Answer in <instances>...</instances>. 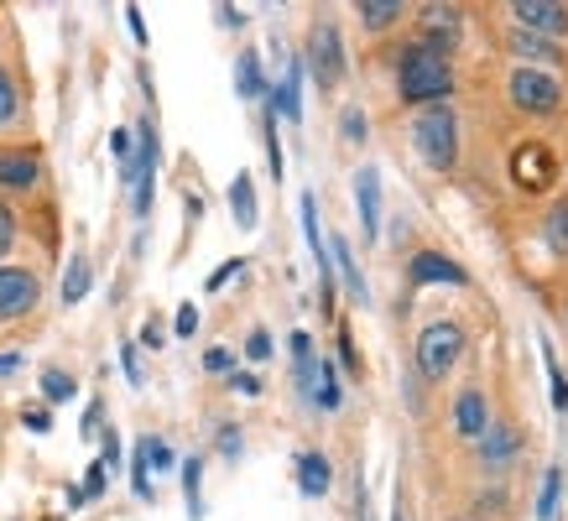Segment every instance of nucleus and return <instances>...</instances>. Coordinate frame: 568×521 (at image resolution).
Segmentation results:
<instances>
[{
	"mask_svg": "<svg viewBox=\"0 0 568 521\" xmlns=\"http://www.w3.org/2000/svg\"><path fill=\"white\" fill-rule=\"evenodd\" d=\"M449 89H454V69L449 58H438V52H427L423 43H412V48L397 52V95L402 105H449Z\"/></svg>",
	"mask_w": 568,
	"mask_h": 521,
	"instance_id": "obj_1",
	"label": "nucleus"
},
{
	"mask_svg": "<svg viewBox=\"0 0 568 521\" xmlns=\"http://www.w3.org/2000/svg\"><path fill=\"white\" fill-rule=\"evenodd\" d=\"M412 146L433 172H449L459 162V120H454L449 105H427L412 116Z\"/></svg>",
	"mask_w": 568,
	"mask_h": 521,
	"instance_id": "obj_2",
	"label": "nucleus"
},
{
	"mask_svg": "<svg viewBox=\"0 0 568 521\" xmlns=\"http://www.w3.org/2000/svg\"><path fill=\"white\" fill-rule=\"evenodd\" d=\"M131 136H136V146H131V162L120 167V178H125V189H131V209H136V219H146V214H152V178H157V162H162L157 120L142 116Z\"/></svg>",
	"mask_w": 568,
	"mask_h": 521,
	"instance_id": "obj_3",
	"label": "nucleus"
},
{
	"mask_svg": "<svg viewBox=\"0 0 568 521\" xmlns=\"http://www.w3.org/2000/svg\"><path fill=\"white\" fill-rule=\"evenodd\" d=\"M464 344H470V334L459 329L454 318H438V324H427L418 334V376L423 380H444L464 360Z\"/></svg>",
	"mask_w": 568,
	"mask_h": 521,
	"instance_id": "obj_4",
	"label": "nucleus"
},
{
	"mask_svg": "<svg viewBox=\"0 0 568 521\" xmlns=\"http://www.w3.org/2000/svg\"><path fill=\"white\" fill-rule=\"evenodd\" d=\"M303 69H313V84H318V89H339V78H345V37H339L334 22L313 26Z\"/></svg>",
	"mask_w": 568,
	"mask_h": 521,
	"instance_id": "obj_5",
	"label": "nucleus"
},
{
	"mask_svg": "<svg viewBox=\"0 0 568 521\" xmlns=\"http://www.w3.org/2000/svg\"><path fill=\"white\" fill-rule=\"evenodd\" d=\"M506 89H511V105L527 116H558V105H564V84L543 69H517Z\"/></svg>",
	"mask_w": 568,
	"mask_h": 521,
	"instance_id": "obj_6",
	"label": "nucleus"
},
{
	"mask_svg": "<svg viewBox=\"0 0 568 521\" xmlns=\"http://www.w3.org/2000/svg\"><path fill=\"white\" fill-rule=\"evenodd\" d=\"M43 303V282L26 266H0V324H16Z\"/></svg>",
	"mask_w": 568,
	"mask_h": 521,
	"instance_id": "obj_7",
	"label": "nucleus"
},
{
	"mask_svg": "<svg viewBox=\"0 0 568 521\" xmlns=\"http://www.w3.org/2000/svg\"><path fill=\"white\" fill-rule=\"evenodd\" d=\"M511 22L527 37L553 43V37H568V5H558V0H517L511 5Z\"/></svg>",
	"mask_w": 568,
	"mask_h": 521,
	"instance_id": "obj_8",
	"label": "nucleus"
},
{
	"mask_svg": "<svg viewBox=\"0 0 568 521\" xmlns=\"http://www.w3.org/2000/svg\"><path fill=\"white\" fill-rule=\"evenodd\" d=\"M303 58H287V73L282 84H271L266 99H271V116L287 120V125H303Z\"/></svg>",
	"mask_w": 568,
	"mask_h": 521,
	"instance_id": "obj_9",
	"label": "nucleus"
},
{
	"mask_svg": "<svg viewBox=\"0 0 568 521\" xmlns=\"http://www.w3.org/2000/svg\"><path fill=\"white\" fill-rule=\"evenodd\" d=\"M485 427H491V402H485L480 386H464V391L454 397V433H459L464 444H480Z\"/></svg>",
	"mask_w": 568,
	"mask_h": 521,
	"instance_id": "obj_10",
	"label": "nucleus"
},
{
	"mask_svg": "<svg viewBox=\"0 0 568 521\" xmlns=\"http://www.w3.org/2000/svg\"><path fill=\"white\" fill-rule=\"evenodd\" d=\"M521 459V433L511 423H491L485 427V438H480V464L491 474H500L506 464H517Z\"/></svg>",
	"mask_w": 568,
	"mask_h": 521,
	"instance_id": "obj_11",
	"label": "nucleus"
},
{
	"mask_svg": "<svg viewBox=\"0 0 568 521\" xmlns=\"http://www.w3.org/2000/svg\"><path fill=\"white\" fill-rule=\"evenodd\" d=\"M407 277H412V287H433V282L464 287V282H470V271H464L459 260L438 256V251H418V256H412V266H407Z\"/></svg>",
	"mask_w": 568,
	"mask_h": 521,
	"instance_id": "obj_12",
	"label": "nucleus"
},
{
	"mask_svg": "<svg viewBox=\"0 0 568 521\" xmlns=\"http://www.w3.org/2000/svg\"><path fill=\"white\" fill-rule=\"evenodd\" d=\"M423 48L438 52V58H449L459 48V11L454 5H427L423 11Z\"/></svg>",
	"mask_w": 568,
	"mask_h": 521,
	"instance_id": "obj_13",
	"label": "nucleus"
},
{
	"mask_svg": "<svg viewBox=\"0 0 568 521\" xmlns=\"http://www.w3.org/2000/svg\"><path fill=\"white\" fill-rule=\"evenodd\" d=\"M355 204H360V235L376 245L380 240V172L376 167H360L355 172Z\"/></svg>",
	"mask_w": 568,
	"mask_h": 521,
	"instance_id": "obj_14",
	"label": "nucleus"
},
{
	"mask_svg": "<svg viewBox=\"0 0 568 521\" xmlns=\"http://www.w3.org/2000/svg\"><path fill=\"white\" fill-rule=\"evenodd\" d=\"M287 350H292V386H298L303 402H313V391H318V355H313V339L303 329H292Z\"/></svg>",
	"mask_w": 568,
	"mask_h": 521,
	"instance_id": "obj_15",
	"label": "nucleus"
},
{
	"mask_svg": "<svg viewBox=\"0 0 568 521\" xmlns=\"http://www.w3.org/2000/svg\"><path fill=\"white\" fill-rule=\"evenodd\" d=\"M329 266H339V282H345V292L355 298V308H365V303H371V287H365V277H360L355 251H350V240H345V235L329 240Z\"/></svg>",
	"mask_w": 568,
	"mask_h": 521,
	"instance_id": "obj_16",
	"label": "nucleus"
},
{
	"mask_svg": "<svg viewBox=\"0 0 568 521\" xmlns=\"http://www.w3.org/2000/svg\"><path fill=\"white\" fill-rule=\"evenodd\" d=\"M329 485H334V470H329V459L318 449H309V453H298V490L309 500H324L329 496Z\"/></svg>",
	"mask_w": 568,
	"mask_h": 521,
	"instance_id": "obj_17",
	"label": "nucleus"
},
{
	"mask_svg": "<svg viewBox=\"0 0 568 521\" xmlns=\"http://www.w3.org/2000/svg\"><path fill=\"white\" fill-rule=\"evenodd\" d=\"M517 183L521 189H547L553 183V157H547V146H521L517 152Z\"/></svg>",
	"mask_w": 568,
	"mask_h": 521,
	"instance_id": "obj_18",
	"label": "nucleus"
},
{
	"mask_svg": "<svg viewBox=\"0 0 568 521\" xmlns=\"http://www.w3.org/2000/svg\"><path fill=\"white\" fill-rule=\"evenodd\" d=\"M230 209H235V225H240V230H256V225H261L256 178H251V172H235V183H230Z\"/></svg>",
	"mask_w": 568,
	"mask_h": 521,
	"instance_id": "obj_19",
	"label": "nucleus"
},
{
	"mask_svg": "<svg viewBox=\"0 0 568 521\" xmlns=\"http://www.w3.org/2000/svg\"><path fill=\"white\" fill-rule=\"evenodd\" d=\"M37 178H43V167H37V157H22V152H11V157H0V189H37Z\"/></svg>",
	"mask_w": 568,
	"mask_h": 521,
	"instance_id": "obj_20",
	"label": "nucleus"
},
{
	"mask_svg": "<svg viewBox=\"0 0 568 521\" xmlns=\"http://www.w3.org/2000/svg\"><path fill=\"white\" fill-rule=\"evenodd\" d=\"M511 58H527V69H532V63H543V73L564 63V52L553 48V43H543V37H527V32H511Z\"/></svg>",
	"mask_w": 568,
	"mask_h": 521,
	"instance_id": "obj_21",
	"label": "nucleus"
},
{
	"mask_svg": "<svg viewBox=\"0 0 568 521\" xmlns=\"http://www.w3.org/2000/svg\"><path fill=\"white\" fill-rule=\"evenodd\" d=\"M355 16H360L365 32H386V26H397L407 16V5H402V0H360Z\"/></svg>",
	"mask_w": 568,
	"mask_h": 521,
	"instance_id": "obj_22",
	"label": "nucleus"
},
{
	"mask_svg": "<svg viewBox=\"0 0 568 521\" xmlns=\"http://www.w3.org/2000/svg\"><path fill=\"white\" fill-rule=\"evenodd\" d=\"M89 287H95V266H89V256H84V251H78V256L69 260V266H63V303H84V298H89Z\"/></svg>",
	"mask_w": 568,
	"mask_h": 521,
	"instance_id": "obj_23",
	"label": "nucleus"
},
{
	"mask_svg": "<svg viewBox=\"0 0 568 521\" xmlns=\"http://www.w3.org/2000/svg\"><path fill=\"white\" fill-rule=\"evenodd\" d=\"M235 89H240V99H266V73H261V58L256 52H240L235 58Z\"/></svg>",
	"mask_w": 568,
	"mask_h": 521,
	"instance_id": "obj_24",
	"label": "nucleus"
},
{
	"mask_svg": "<svg viewBox=\"0 0 568 521\" xmlns=\"http://www.w3.org/2000/svg\"><path fill=\"white\" fill-rule=\"evenodd\" d=\"M183 500H189V521H204V459L198 453L183 459Z\"/></svg>",
	"mask_w": 568,
	"mask_h": 521,
	"instance_id": "obj_25",
	"label": "nucleus"
},
{
	"mask_svg": "<svg viewBox=\"0 0 568 521\" xmlns=\"http://www.w3.org/2000/svg\"><path fill=\"white\" fill-rule=\"evenodd\" d=\"M558 500H564V464H547L537 490V521H558Z\"/></svg>",
	"mask_w": 568,
	"mask_h": 521,
	"instance_id": "obj_26",
	"label": "nucleus"
},
{
	"mask_svg": "<svg viewBox=\"0 0 568 521\" xmlns=\"http://www.w3.org/2000/svg\"><path fill=\"white\" fill-rule=\"evenodd\" d=\"M543 240H547V251H553V256H568V198L547 209V219H543Z\"/></svg>",
	"mask_w": 568,
	"mask_h": 521,
	"instance_id": "obj_27",
	"label": "nucleus"
},
{
	"mask_svg": "<svg viewBox=\"0 0 568 521\" xmlns=\"http://www.w3.org/2000/svg\"><path fill=\"white\" fill-rule=\"evenodd\" d=\"M543 371H547V386H553V412L564 417L568 412V376H564V365H558V355H553L547 339H543Z\"/></svg>",
	"mask_w": 568,
	"mask_h": 521,
	"instance_id": "obj_28",
	"label": "nucleus"
},
{
	"mask_svg": "<svg viewBox=\"0 0 568 521\" xmlns=\"http://www.w3.org/2000/svg\"><path fill=\"white\" fill-rule=\"evenodd\" d=\"M313 407H324V412H339V407H345V386H339V371H334V365H318V391H313Z\"/></svg>",
	"mask_w": 568,
	"mask_h": 521,
	"instance_id": "obj_29",
	"label": "nucleus"
},
{
	"mask_svg": "<svg viewBox=\"0 0 568 521\" xmlns=\"http://www.w3.org/2000/svg\"><path fill=\"white\" fill-rule=\"evenodd\" d=\"M43 397H48L52 407L73 402V397H78V380H73L69 371H58V365H48V371H43Z\"/></svg>",
	"mask_w": 568,
	"mask_h": 521,
	"instance_id": "obj_30",
	"label": "nucleus"
},
{
	"mask_svg": "<svg viewBox=\"0 0 568 521\" xmlns=\"http://www.w3.org/2000/svg\"><path fill=\"white\" fill-rule=\"evenodd\" d=\"M339 136H345L350 146H360L365 136H371V120H365L360 105H345V110H339Z\"/></svg>",
	"mask_w": 568,
	"mask_h": 521,
	"instance_id": "obj_31",
	"label": "nucleus"
},
{
	"mask_svg": "<svg viewBox=\"0 0 568 521\" xmlns=\"http://www.w3.org/2000/svg\"><path fill=\"white\" fill-rule=\"evenodd\" d=\"M142 453H146V464L157 474H167L172 464H178V453H172V444H162V438H142Z\"/></svg>",
	"mask_w": 568,
	"mask_h": 521,
	"instance_id": "obj_32",
	"label": "nucleus"
},
{
	"mask_svg": "<svg viewBox=\"0 0 568 521\" xmlns=\"http://www.w3.org/2000/svg\"><path fill=\"white\" fill-rule=\"evenodd\" d=\"M131 490L142 500H152L157 490H152V464H146V453H142V444H136V459H131Z\"/></svg>",
	"mask_w": 568,
	"mask_h": 521,
	"instance_id": "obj_33",
	"label": "nucleus"
},
{
	"mask_svg": "<svg viewBox=\"0 0 568 521\" xmlns=\"http://www.w3.org/2000/svg\"><path fill=\"white\" fill-rule=\"evenodd\" d=\"M214 449H219V459H240L245 453V438H240L235 423H225L219 433H214Z\"/></svg>",
	"mask_w": 568,
	"mask_h": 521,
	"instance_id": "obj_34",
	"label": "nucleus"
},
{
	"mask_svg": "<svg viewBox=\"0 0 568 521\" xmlns=\"http://www.w3.org/2000/svg\"><path fill=\"white\" fill-rule=\"evenodd\" d=\"M120 371H125V380H131V386H136V391H142V386H146L142 355H136V344H131V339H125V344H120Z\"/></svg>",
	"mask_w": 568,
	"mask_h": 521,
	"instance_id": "obj_35",
	"label": "nucleus"
},
{
	"mask_svg": "<svg viewBox=\"0 0 568 521\" xmlns=\"http://www.w3.org/2000/svg\"><path fill=\"white\" fill-rule=\"evenodd\" d=\"M245 360H251V365H266V360H271V334L266 329L245 334Z\"/></svg>",
	"mask_w": 568,
	"mask_h": 521,
	"instance_id": "obj_36",
	"label": "nucleus"
},
{
	"mask_svg": "<svg viewBox=\"0 0 568 521\" xmlns=\"http://www.w3.org/2000/svg\"><path fill=\"white\" fill-rule=\"evenodd\" d=\"M266 162H271V178H282V142H277V116L266 110Z\"/></svg>",
	"mask_w": 568,
	"mask_h": 521,
	"instance_id": "obj_37",
	"label": "nucleus"
},
{
	"mask_svg": "<svg viewBox=\"0 0 568 521\" xmlns=\"http://www.w3.org/2000/svg\"><path fill=\"white\" fill-rule=\"evenodd\" d=\"M11 245H16V209L0 198V260L11 256Z\"/></svg>",
	"mask_w": 568,
	"mask_h": 521,
	"instance_id": "obj_38",
	"label": "nucleus"
},
{
	"mask_svg": "<svg viewBox=\"0 0 568 521\" xmlns=\"http://www.w3.org/2000/svg\"><path fill=\"white\" fill-rule=\"evenodd\" d=\"M16 120V84H11V73L0 69V125H11Z\"/></svg>",
	"mask_w": 568,
	"mask_h": 521,
	"instance_id": "obj_39",
	"label": "nucleus"
},
{
	"mask_svg": "<svg viewBox=\"0 0 568 521\" xmlns=\"http://www.w3.org/2000/svg\"><path fill=\"white\" fill-rule=\"evenodd\" d=\"M105 485H110V470H105V464H89V474H84L78 490H84V500H99L105 496Z\"/></svg>",
	"mask_w": 568,
	"mask_h": 521,
	"instance_id": "obj_40",
	"label": "nucleus"
},
{
	"mask_svg": "<svg viewBox=\"0 0 568 521\" xmlns=\"http://www.w3.org/2000/svg\"><path fill=\"white\" fill-rule=\"evenodd\" d=\"M204 371H209V376H230V371H235V355H230V350H204Z\"/></svg>",
	"mask_w": 568,
	"mask_h": 521,
	"instance_id": "obj_41",
	"label": "nucleus"
},
{
	"mask_svg": "<svg viewBox=\"0 0 568 521\" xmlns=\"http://www.w3.org/2000/svg\"><path fill=\"white\" fill-rule=\"evenodd\" d=\"M230 391H240V397H261V376H251V371H230Z\"/></svg>",
	"mask_w": 568,
	"mask_h": 521,
	"instance_id": "obj_42",
	"label": "nucleus"
},
{
	"mask_svg": "<svg viewBox=\"0 0 568 521\" xmlns=\"http://www.w3.org/2000/svg\"><path fill=\"white\" fill-rule=\"evenodd\" d=\"M22 423L32 427V433H52V412H48V407H26Z\"/></svg>",
	"mask_w": 568,
	"mask_h": 521,
	"instance_id": "obj_43",
	"label": "nucleus"
},
{
	"mask_svg": "<svg viewBox=\"0 0 568 521\" xmlns=\"http://www.w3.org/2000/svg\"><path fill=\"white\" fill-rule=\"evenodd\" d=\"M131 146H136V136H131V131H125V125H120L116 136H110V152H116V162H120V167L131 162Z\"/></svg>",
	"mask_w": 568,
	"mask_h": 521,
	"instance_id": "obj_44",
	"label": "nucleus"
},
{
	"mask_svg": "<svg viewBox=\"0 0 568 521\" xmlns=\"http://www.w3.org/2000/svg\"><path fill=\"white\" fill-rule=\"evenodd\" d=\"M240 266H245V260H225V266H219V271H209V282H204V287H209V292H219V287H225V282H230V277H240Z\"/></svg>",
	"mask_w": 568,
	"mask_h": 521,
	"instance_id": "obj_45",
	"label": "nucleus"
},
{
	"mask_svg": "<svg viewBox=\"0 0 568 521\" xmlns=\"http://www.w3.org/2000/svg\"><path fill=\"white\" fill-rule=\"evenodd\" d=\"M172 329L183 334V339H189V334H198V308H193V303H183V308H178V318H172Z\"/></svg>",
	"mask_w": 568,
	"mask_h": 521,
	"instance_id": "obj_46",
	"label": "nucleus"
},
{
	"mask_svg": "<svg viewBox=\"0 0 568 521\" xmlns=\"http://www.w3.org/2000/svg\"><path fill=\"white\" fill-rule=\"evenodd\" d=\"M339 360H345V371H355V376H360V355H355V339H350V329H339Z\"/></svg>",
	"mask_w": 568,
	"mask_h": 521,
	"instance_id": "obj_47",
	"label": "nucleus"
},
{
	"mask_svg": "<svg viewBox=\"0 0 568 521\" xmlns=\"http://www.w3.org/2000/svg\"><path fill=\"white\" fill-rule=\"evenodd\" d=\"M99 438H105V459H99V464H105V470H120V438L110 433V427H105Z\"/></svg>",
	"mask_w": 568,
	"mask_h": 521,
	"instance_id": "obj_48",
	"label": "nucleus"
},
{
	"mask_svg": "<svg viewBox=\"0 0 568 521\" xmlns=\"http://www.w3.org/2000/svg\"><path fill=\"white\" fill-rule=\"evenodd\" d=\"M214 16H219V26H230V32H240V26H245V11H240V5H219Z\"/></svg>",
	"mask_w": 568,
	"mask_h": 521,
	"instance_id": "obj_49",
	"label": "nucleus"
},
{
	"mask_svg": "<svg viewBox=\"0 0 568 521\" xmlns=\"http://www.w3.org/2000/svg\"><path fill=\"white\" fill-rule=\"evenodd\" d=\"M99 417H105V402H89V412H84V438H99Z\"/></svg>",
	"mask_w": 568,
	"mask_h": 521,
	"instance_id": "obj_50",
	"label": "nucleus"
},
{
	"mask_svg": "<svg viewBox=\"0 0 568 521\" xmlns=\"http://www.w3.org/2000/svg\"><path fill=\"white\" fill-rule=\"evenodd\" d=\"M125 26H131V37L146 48V22H142V11H136V5H125Z\"/></svg>",
	"mask_w": 568,
	"mask_h": 521,
	"instance_id": "obj_51",
	"label": "nucleus"
},
{
	"mask_svg": "<svg viewBox=\"0 0 568 521\" xmlns=\"http://www.w3.org/2000/svg\"><path fill=\"white\" fill-rule=\"evenodd\" d=\"M162 339H167V329H162V324H157V318H146V329H142V344H146V350H157Z\"/></svg>",
	"mask_w": 568,
	"mask_h": 521,
	"instance_id": "obj_52",
	"label": "nucleus"
},
{
	"mask_svg": "<svg viewBox=\"0 0 568 521\" xmlns=\"http://www.w3.org/2000/svg\"><path fill=\"white\" fill-rule=\"evenodd\" d=\"M16 371H22V355H16V350H5V355H0V380L16 376Z\"/></svg>",
	"mask_w": 568,
	"mask_h": 521,
	"instance_id": "obj_53",
	"label": "nucleus"
},
{
	"mask_svg": "<svg viewBox=\"0 0 568 521\" xmlns=\"http://www.w3.org/2000/svg\"><path fill=\"white\" fill-rule=\"evenodd\" d=\"M52 521H58V517H52Z\"/></svg>",
	"mask_w": 568,
	"mask_h": 521,
	"instance_id": "obj_54",
	"label": "nucleus"
},
{
	"mask_svg": "<svg viewBox=\"0 0 568 521\" xmlns=\"http://www.w3.org/2000/svg\"><path fill=\"white\" fill-rule=\"evenodd\" d=\"M397 521H402V517H397Z\"/></svg>",
	"mask_w": 568,
	"mask_h": 521,
	"instance_id": "obj_55",
	"label": "nucleus"
}]
</instances>
